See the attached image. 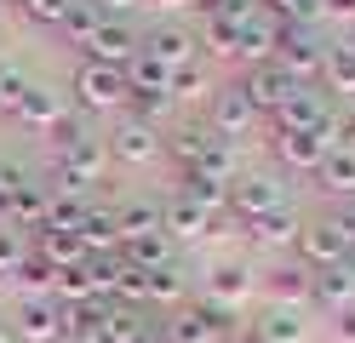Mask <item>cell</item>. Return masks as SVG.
<instances>
[{"instance_id": "cell-42", "label": "cell", "mask_w": 355, "mask_h": 343, "mask_svg": "<svg viewBox=\"0 0 355 343\" xmlns=\"http://www.w3.org/2000/svg\"><path fill=\"white\" fill-rule=\"evenodd\" d=\"M29 258V240H24V229H12V223H0V281H12L17 263Z\"/></svg>"}, {"instance_id": "cell-8", "label": "cell", "mask_w": 355, "mask_h": 343, "mask_svg": "<svg viewBox=\"0 0 355 343\" xmlns=\"http://www.w3.org/2000/svg\"><path fill=\"white\" fill-rule=\"evenodd\" d=\"M275 52H281V23H275L270 12H252L247 23H241V46H235V63L258 69V63H275Z\"/></svg>"}, {"instance_id": "cell-47", "label": "cell", "mask_w": 355, "mask_h": 343, "mask_svg": "<svg viewBox=\"0 0 355 343\" xmlns=\"http://www.w3.org/2000/svg\"><path fill=\"white\" fill-rule=\"evenodd\" d=\"M321 23H355V0H321Z\"/></svg>"}, {"instance_id": "cell-52", "label": "cell", "mask_w": 355, "mask_h": 343, "mask_svg": "<svg viewBox=\"0 0 355 343\" xmlns=\"http://www.w3.org/2000/svg\"><path fill=\"white\" fill-rule=\"evenodd\" d=\"M144 6H155V12H184V6H195V0H144Z\"/></svg>"}, {"instance_id": "cell-29", "label": "cell", "mask_w": 355, "mask_h": 343, "mask_svg": "<svg viewBox=\"0 0 355 343\" xmlns=\"http://www.w3.org/2000/svg\"><path fill=\"white\" fill-rule=\"evenodd\" d=\"M115 218H121V240H138V235H161L166 206H161V200H126Z\"/></svg>"}, {"instance_id": "cell-38", "label": "cell", "mask_w": 355, "mask_h": 343, "mask_svg": "<svg viewBox=\"0 0 355 343\" xmlns=\"http://www.w3.org/2000/svg\"><path fill=\"white\" fill-rule=\"evenodd\" d=\"M52 274H58V269L40 258V252H29V258L17 263L12 281H17V292H24V297H52Z\"/></svg>"}, {"instance_id": "cell-6", "label": "cell", "mask_w": 355, "mask_h": 343, "mask_svg": "<svg viewBox=\"0 0 355 343\" xmlns=\"http://www.w3.org/2000/svg\"><path fill=\"white\" fill-rule=\"evenodd\" d=\"M144 52V35L132 29L126 17H103L98 23V35H92V46H86V63H103V69H126L132 58Z\"/></svg>"}, {"instance_id": "cell-27", "label": "cell", "mask_w": 355, "mask_h": 343, "mask_svg": "<svg viewBox=\"0 0 355 343\" xmlns=\"http://www.w3.org/2000/svg\"><path fill=\"white\" fill-rule=\"evenodd\" d=\"M184 297H189V269L178 263V258L149 274V309H178Z\"/></svg>"}, {"instance_id": "cell-30", "label": "cell", "mask_w": 355, "mask_h": 343, "mask_svg": "<svg viewBox=\"0 0 355 343\" xmlns=\"http://www.w3.org/2000/svg\"><path fill=\"white\" fill-rule=\"evenodd\" d=\"M121 263H132V269L155 274V269H166V263H172V240H166V235H138V240H121Z\"/></svg>"}, {"instance_id": "cell-26", "label": "cell", "mask_w": 355, "mask_h": 343, "mask_svg": "<svg viewBox=\"0 0 355 343\" xmlns=\"http://www.w3.org/2000/svg\"><path fill=\"white\" fill-rule=\"evenodd\" d=\"M58 114H63V98L52 86H29L24 91V103H17V121H24L29 132H52L58 126Z\"/></svg>"}, {"instance_id": "cell-3", "label": "cell", "mask_w": 355, "mask_h": 343, "mask_svg": "<svg viewBox=\"0 0 355 343\" xmlns=\"http://www.w3.org/2000/svg\"><path fill=\"white\" fill-rule=\"evenodd\" d=\"M75 109L80 114H115V109H126V75L121 69H103V63H80Z\"/></svg>"}, {"instance_id": "cell-33", "label": "cell", "mask_w": 355, "mask_h": 343, "mask_svg": "<svg viewBox=\"0 0 355 343\" xmlns=\"http://www.w3.org/2000/svg\"><path fill=\"white\" fill-rule=\"evenodd\" d=\"M161 332H166V343H224V337H218L212 326H207V320H201V309H178L172 320H161Z\"/></svg>"}, {"instance_id": "cell-51", "label": "cell", "mask_w": 355, "mask_h": 343, "mask_svg": "<svg viewBox=\"0 0 355 343\" xmlns=\"http://www.w3.org/2000/svg\"><path fill=\"white\" fill-rule=\"evenodd\" d=\"M17 183H24V172H17V166H0V200H6Z\"/></svg>"}, {"instance_id": "cell-44", "label": "cell", "mask_w": 355, "mask_h": 343, "mask_svg": "<svg viewBox=\"0 0 355 343\" xmlns=\"http://www.w3.org/2000/svg\"><path fill=\"white\" fill-rule=\"evenodd\" d=\"M17 12H24L29 23H40V29H63V17L75 12V0H24Z\"/></svg>"}, {"instance_id": "cell-13", "label": "cell", "mask_w": 355, "mask_h": 343, "mask_svg": "<svg viewBox=\"0 0 355 343\" xmlns=\"http://www.w3.org/2000/svg\"><path fill=\"white\" fill-rule=\"evenodd\" d=\"M270 121H275V132H315V126L327 121V91H321V86H298L293 98L270 114Z\"/></svg>"}, {"instance_id": "cell-41", "label": "cell", "mask_w": 355, "mask_h": 343, "mask_svg": "<svg viewBox=\"0 0 355 343\" xmlns=\"http://www.w3.org/2000/svg\"><path fill=\"white\" fill-rule=\"evenodd\" d=\"M172 109L178 103L166 98V91H126V114H138V121H149V126H161Z\"/></svg>"}, {"instance_id": "cell-55", "label": "cell", "mask_w": 355, "mask_h": 343, "mask_svg": "<svg viewBox=\"0 0 355 343\" xmlns=\"http://www.w3.org/2000/svg\"><path fill=\"white\" fill-rule=\"evenodd\" d=\"M6 6H24V0H6Z\"/></svg>"}, {"instance_id": "cell-11", "label": "cell", "mask_w": 355, "mask_h": 343, "mask_svg": "<svg viewBox=\"0 0 355 343\" xmlns=\"http://www.w3.org/2000/svg\"><path fill=\"white\" fill-rule=\"evenodd\" d=\"M195 40L184 23H155V29L144 35V58H155L161 69H184V63H195Z\"/></svg>"}, {"instance_id": "cell-35", "label": "cell", "mask_w": 355, "mask_h": 343, "mask_svg": "<svg viewBox=\"0 0 355 343\" xmlns=\"http://www.w3.org/2000/svg\"><path fill=\"white\" fill-rule=\"evenodd\" d=\"M315 177H321V183H327V189L338 195V200H355V149H338V155H327Z\"/></svg>"}, {"instance_id": "cell-31", "label": "cell", "mask_w": 355, "mask_h": 343, "mask_svg": "<svg viewBox=\"0 0 355 343\" xmlns=\"http://www.w3.org/2000/svg\"><path fill=\"white\" fill-rule=\"evenodd\" d=\"M321 86H327V91H338V98H355V52H349L344 40H332V46H327Z\"/></svg>"}, {"instance_id": "cell-46", "label": "cell", "mask_w": 355, "mask_h": 343, "mask_svg": "<svg viewBox=\"0 0 355 343\" xmlns=\"http://www.w3.org/2000/svg\"><path fill=\"white\" fill-rule=\"evenodd\" d=\"M207 137H212V126H184L178 137H166V149L178 155V166H189V160L201 155V143H207Z\"/></svg>"}, {"instance_id": "cell-54", "label": "cell", "mask_w": 355, "mask_h": 343, "mask_svg": "<svg viewBox=\"0 0 355 343\" xmlns=\"http://www.w3.org/2000/svg\"><path fill=\"white\" fill-rule=\"evenodd\" d=\"M0 343H17V337H12V332H0Z\"/></svg>"}, {"instance_id": "cell-48", "label": "cell", "mask_w": 355, "mask_h": 343, "mask_svg": "<svg viewBox=\"0 0 355 343\" xmlns=\"http://www.w3.org/2000/svg\"><path fill=\"white\" fill-rule=\"evenodd\" d=\"M92 6H98L103 17H126V12H138L144 0H92Z\"/></svg>"}, {"instance_id": "cell-39", "label": "cell", "mask_w": 355, "mask_h": 343, "mask_svg": "<svg viewBox=\"0 0 355 343\" xmlns=\"http://www.w3.org/2000/svg\"><path fill=\"white\" fill-rule=\"evenodd\" d=\"M86 206H92V195H63V189H52V206H46V223H40V229H80Z\"/></svg>"}, {"instance_id": "cell-56", "label": "cell", "mask_w": 355, "mask_h": 343, "mask_svg": "<svg viewBox=\"0 0 355 343\" xmlns=\"http://www.w3.org/2000/svg\"><path fill=\"white\" fill-rule=\"evenodd\" d=\"M349 263H355V246H349Z\"/></svg>"}, {"instance_id": "cell-7", "label": "cell", "mask_w": 355, "mask_h": 343, "mask_svg": "<svg viewBox=\"0 0 355 343\" xmlns=\"http://www.w3.org/2000/svg\"><path fill=\"white\" fill-rule=\"evenodd\" d=\"M241 91H247V103L258 109V121H263V114H275L298 86L281 75V63H258V69H247V75H241Z\"/></svg>"}, {"instance_id": "cell-53", "label": "cell", "mask_w": 355, "mask_h": 343, "mask_svg": "<svg viewBox=\"0 0 355 343\" xmlns=\"http://www.w3.org/2000/svg\"><path fill=\"white\" fill-rule=\"evenodd\" d=\"M138 343H166V332H161V326H149V332H144Z\"/></svg>"}, {"instance_id": "cell-37", "label": "cell", "mask_w": 355, "mask_h": 343, "mask_svg": "<svg viewBox=\"0 0 355 343\" xmlns=\"http://www.w3.org/2000/svg\"><path fill=\"white\" fill-rule=\"evenodd\" d=\"M98 23H103V12L92 6V0H75V12L69 17H63V40H69V46H80V52H86V46H92V35H98Z\"/></svg>"}, {"instance_id": "cell-20", "label": "cell", "mask_w": 355, "mask_h": 343, "mask_svg": "<svg viewBox=\"0 0 355 343\" xmlns=\"http://www.w3.org/2000/svg\"><path fill=\"white\" fill-rule=\"evenodd\" d=\"M161 235L172 246H195V240H207L212 235V212H201V206H189V200H166V223H161Z\"/></svg>"}, {"instance_id": "cell-23", "label": "cell", "mask_w": 355, "mask_h": 343, "mask_svg": "<svg viewBox=\"0 0 355 343\" xmlns=\"http://www.w3.org/2000/svg\"><path fill=\"white\" fill-rule=\"evenodd\" d=\"M103 315L109 304H69V309H58V343H103Z\"/></svg>"}, {"instance_id": "cell-16", "label": "cell", "mask_w": 355, "mask_h": 343, "mask_svg": "<svg viewBox=\"0 0 355 343\" xmlns=\"http://www.w3.org/2000/svg\"><path fill=\"white\" fill-rule=\"evenodd\" d=\"M178 200H189V206H201V212L224 218V212H230V183H218V177H207V172L184 166V172H178Z\"/></svg>"}, {"instance_id": "cell-21", "label": "cell", "mask_w": 355, "mask_h": 343, "mask_svg": "<svg viewBox=\"0 0 355 343\" xmlns=\"http://www.w3.org/2000/svg\"><path fill=\"white\" fill-rule=\"evenodd\" d=\"M75 235L86 240V252H92V258H103V252H121V218H115V206H98V200H92Z\"/></svg>"}, {"instance_id": "cell-34", "label": "cell", "mask_w": 355, "mask_h": 343, "mask_svg": "<svg viewBox=\"0 0 355 343\" xmlns=\"http://www.w3.org/2000/svg\"><path fill=\"white\" fill-rule=\"evenodd\" d=\"M189 166H195V172H207V177H218V183H230V177H235V149H230V137H218V132H212Z\"/></svg>"}, {"instance_id": "cell-57", "label": "cell", "mask_w": 355, "mask_h": 343, "mask_svg": "<svg viewBox=\"0 0 355 343\" xmlns=\"http://www.w3.org/2000/svg\"><path fill=\"white\" fill-rule=\"evenodd\" d=\"M0 212H6V200H0Z\"/></svg>"}, {"instance_id": "cell-19", "label": "cell", "mask_w": 355, "mask_h": 343, "mask_svg": "<svg viewBox=\"0 0 355 343\" xmlns=\"http://www.w3.org/2000/svg\"><path fill=\"white\" fill-rule=\"evenodd\" d=\"M275 160L286 172H321V160H327V149H321V137L315 132H275Z\"/></svg>"}, {"instance_id": "cell-17", "label": "cell", "mask_w": 355, "mask_h": 343, "mask_svg": "<svg viewBox=\"0 0 355 343\" xmlns=\"http://www.w3.org/2000/svg\"><path fill=\"white\" fill-rule=\"evenodd\" d=\"M29 252H40L52 269H80L86 258H92L75 229H35V246H29Z\"/></svg>"}, {"instance_id": "cell-2", "label": "cell", "mask_w": 355, "mask_h": 343, "mask_svg": "<svg viewBox=\"0 0 355 343\" xmlns=\"http://www.w3.org/2000/svg\"><path fill=\"white\" fill-rule=\"evenodd\" d=\"M281 75L293 86H321V69H327V46L315 40V29H281Z\"/></svg>"}, {"instance_id": "cell-45", "label": "cell", "mask_w": 355, "mask_h": 343, "mask_svg": "<svg viewBox=\"0 0 355 343\" xmlns=\"http://www.w3.org/2000/svg\"><path fill=\"white\" fill-rule=\"evenodd\" d=\"M46 137H52V149H58V155H63V149H75V143H86V126H80V109H63V114H58V126H52Z\"/></svg>"}, {"instance_id": "cell-18", "label": "cell", "mask_w": 355, "mask_h": 343, "mask_svg": "<svg viewBox=\"0 0 355 343\" xmlns=\"http://www.w3.org/2000/svg\"><path fill=\"white\" fill-rule=\"evenodd\" d=\"M252 121H258V109L247 103V91H241V86L212 91V132H218V137H241Z\"/></svg>"}, {"instance_id": "cell-12", "label": "cell", "mask_w": 355, "mask_h": 343, "mask_svg": "<svg viewBox=\"0 0 355 343\" xmlns=\"http://www.w3.org/2000/svg\"><path fill=\"white\" fill-rule=\"evenodd\" d=\"M46 206H52V189L24 177V183L6 195V212H0V223H12V229H24V235H35V229L46 223Z\"/></svg>"}, {"instance_id": "cell-10", "label": "cell", "mask_w": 355, "mask_h": 343, "mask_svg": "<svg viewBox=\"0 0 355 343\" xmlns=\"http://www.w3.org/2000/svg\"><path fill=\"white\" fill-rule=\"evenodd\" d=\"M58 304L52 297H17V315H12V337L17 343H58Z\"/></svg>"}, {"instance_id": "cell-36", "label": "cell", "mask_w": 355, "mask_h": 343, "mask_svg": "<svg viewBox=\"0 0 355 343\" xmlns=\"http://www.w3.org/2000/svg\"><path fill=\"white\" fill-rule=\"evenodd\" d=\"M52 304H58V309H69V304H98V297H92V281H86V263L52 274Z\"/></svg>"}, {"instance_id": "cell-9", "label": "cell", "mask_w": 355, "mask_h": 343, "mask_svg": "<svg viewBox=\"0 0 355 343\" xmlns=\"http://www.w3.org/2000/svg\"><path fill=\"white\" fill-rule=\"evenodd\" d=\"M275 206H286V195H281L275 177H230V212H235L241 223L275 212Z\"/></svg>"}, {"instance_id": "cell-4", "label": "cell", "mask_w": 355, "mask_h": 343, "mask_svg": "<svg viewBox=\"0 0 355 343\" xmlns=\"http://www.w3.org/2000/svg\"><path fill=\"white\" fill-rule=\"evenodd\" d=\"M103 149H109V160H121V166H149V160L166 149V137H161V126L138 121V114H121Z\"/></svg>"}, {"instance_id": "cell-32", "label": "cell", "mask_w": 355, "mask_h": 343, "mask_svg": "<svg viewBox=\"0 0 355 343\" xmlns=\"http://www.w3.org/2000/svg\"><path fill=\"white\" fill-rule=\"evenodd\" d=\"M207 46L212 58H230L235 63V46H241V23L235 17H224V12H207V23H201V35H195Z\"/></svg>"}, {"instance_id": "cell-14", "label": "cell", "mask_w": 355, "mask_h": 343, "mask_svg": "<svg viewBox=\"0 0 355 343\" xmlns=\"http://www.w3.org/2000/svg\"><path fill=\"white\" fill-rule=\"evenodd\" d=\"M241 235H247L252 246H298V235H304V218L293 212V206H275V212H263V218H247L241 223Z\"/></svg>"}, {"instance_id": "cell-49", "label": "cell", "mask_w": 355, "mask_h": 343, "mask_svg": "<svg viewBox=\"0 0 355 343\" xmlns=\"http://www.w3.org/2000/svg\"><path fill=\"white\" fill-rule=\"evenodd\" d=\"M332 223H338V229H344V235H349V246H355V200H344V206H338V212H332Z\"/></svg>"}, {"instance_id": "cell-5", "label": "cell", "mask_w": 355, "mask_h": 343, "mask_svg": "<svg viewBox=\"0 0 355 343\" xmlns=\"http://www.w3.org/2000/svg\"><path fill=\"white\" fill-rule=\"evenodd\" d=\"M298 263L309 269V274H321V269H332V263H349V235L338 223H304V235H298Z\"/></svg>"}, {"instance_id": "cell-1", "label": "cell", "mask_w": 355, "mask_h": 343, "mask_svg": "<svg viewBox=\"0 0 355 343\" xmlns=\"http://www.w3.org/2000/svg\"><path fill=\"white\" fill-rule=\"evenodd\" d=\"M103 166H109V149L98 143V137H86V143L63 149L52 160V183L46 189H63V195H86L92 183H103Z\"/></svg>"}, {"instance_id": "cell-15", "label": "cell", "mask_w": 355, "mask_h": 343, "mask_svg": "<svg viewBox=\"0 0 355 343\" xmlns=\"http://www.w3.org/2000/svg\"><path fill=\"white\" fill-rule=\"evenodd\" d=\"M252 292V269L247 263H212L201 274V297L207 304H224V309H241V297Z\"/></svg>"}, {"instance_id": "cell-24", "label": "cell", "mask_w": 355, "mask_h": 343, "mask_svg": "<svg viewBox=\"0 0 355 343\" xmlns=\"http://www.w3.org/2000/svg\"><path fill=\"white\" fill-rule=\"evenodd\" d=\"M309 304H321V309H355V263H332L315 274V292H309Z\"/></svg>"}, {"instance_id": "cell-40", "label": "cell", "mask_w": 355, "mask_h": 343, "mask_svg": "<svg viewBox=\"0 0 355 343\" xmlns=\"http://www.w3.org/2000/svg\"><path fill=\"white\" fill-rule=\"evenodd\" d=\"M121 75H126V91H166V80H172V69H161V63H155V58H132L126 69H121Z\"/></svg>"}, {"instance_id": "cell-43", "label": "cell", "mask_w": 355, "mask_h": 343, "mask_svg": "<svg viewBox=\"0 0 355 343\" xmlns=\"http://www.w3.org/2000/svg\"><path fill=\"white\" fill-rule=\"evenodd\" d=\"M29 86H35V80H29L17 63H0V114H17V103H24Z\"/></svg>"}, {"instance_id": "cell-25", "label": "cell", "mask_w": 355, "mask_h": 343, "mask_svg": "<svg viewBox=\"0 0 355 343\" xmlns=\"http://www.w3.org/2000/svg\"><path fill=\"white\" fill-rule=\"evenodd\" d=\"M309 292H315V274H309L304 263H281V269H270V297H275L281 309H304Z\"/></svg>"}, {"instance_id": "cell-22", "label": "cell", "mask_w": 355, "mask_h": 343, "mask_svg": "<svg viewBox=\"0 0 355 343\" xmlns=\"http://www.w3.org/2000/svg\"><path fill=\"white\" fill-rule=\"evenodd\" d=\"M252 337H258V343H304V337H309V320H304V309L270 304V309L252 320Z\"/></svg>"}, {"instance_id": "cell-28", "label": "cell", "mask_w": 355, "mask_h": 343, "mask_svg": "<svg viewBox=\"0 0 355 343\" xmlns=\"http://www.w3.org/2000/svg\"><path fill=\"white\" fill-rule=\"evenodd\" d=\"M166 98H172V103H207V98H212V75H207V63L195 58V63H184V69H172Z\"/></svg>"}, {"instance_id": "cell-50", "label": "cell", "mask_w": 355, "mask_h": 343, "mask_svg": "<svg viewBox=\"0 0 355 343\" xmlns=\"http://www.w3.org/2000/svg\"><path fill=\"white\" fill-rule=\"evenodd\" d=\"M332 332H338V343H355V309H344V315H338V326H332Z\"/></svg>"}]
</instances>
